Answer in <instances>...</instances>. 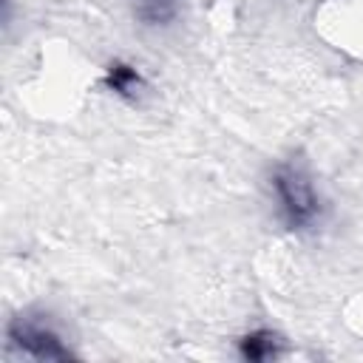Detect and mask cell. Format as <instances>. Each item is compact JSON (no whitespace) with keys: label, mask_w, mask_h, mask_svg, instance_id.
<instances>
[{"label":"cell","mask_w":363,"mask_h":363,"mask_svg":"<svg viewBox=\"0 0 363 363\" xmlns=\"http://www.w3.org/2000/svg\"><path fill=\"white\" fill-rule=\"evenodd\" d=\"M269 184L278 201V213L289 230H306L320 221V196L312 179L298 164H278L272 170Z\"/></svg>","instance_id":"1"},{"label":"cell","mask_w":363,"mask_h":363,"mask_svg":"<svg viewBox=\"0 0 363 363\" xmlns=\"http://www.w3.org/2000/svg\"><path fill=\"white\" fill-rule=\"evenodd\" d=\"M102 85L111 94L122 96V99H136L145 91V77H142V71L136 65L122 62V60H113L105 68V74H102Z\"/></svg>","instance_id":"3"},{"label":"cell","mask_w":363,"mask_h":363,"mask_svg":"<svg viewBox=\"0 0 363 363\" xmlns=\"http://www.w3.org/2000/svg\"><path fill=\"white\" fill-rule=\"evenodd\" d=\"M6 337L17 352H23L31 360H68V357H74L71 349L65 346L62 335L43 315H31V312L14 315L6 326Z\"/></svg>","instance_id":"2"},{"label":"cell","mask_w":363,"mask_h":363,"mask_svg":"<svg viewBox=\"0 0 363 363\" xmlns=\"http://www.w3.org/2000/svg\"><path fill=\"white\" fill-rule=\"evenodd\" d=\"M238 354L250 363H267L281 354V337L272 329H252L238 340Z\"/></svg>","instance_id":"4"}]
</instances>
